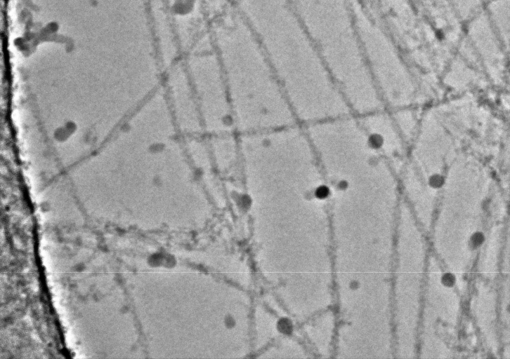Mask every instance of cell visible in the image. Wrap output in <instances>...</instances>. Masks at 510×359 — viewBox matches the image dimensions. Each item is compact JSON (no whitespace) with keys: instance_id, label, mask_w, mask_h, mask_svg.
Returning a JSON list of instances; mask_svg holds the SVG:
<instances>
[{"instance_id":"1","label":"cell","mask_w":510,"mask_h":359,"mask_svg":"<svg viewBox=\"0 0 510 359\" xmlns=\"http://www.w3.org/2000/svg\"><path fill=\"white\" fill-rule=\"evenodd\" d=\"M169 92V107L177 130L189 137L197 136L203 128L190 83L182 77H174L171 79Z\"/></svg>"},{"instance_id":"2","label":"cell","mask_w":510,"mask_h":359,"mask_svg":"<svg viewBox=\"0 0 510 359\" xmlns=\"http://www.w3.org/2000/svg\"><path fill=\"white\" fill-rule=\"evenodd\" d=\"M209 148L215 167L223 172L231 170L240 156L239 142L231 134L212 137Z\"/></svg>"},{"instance_id":"3","label":"cell","mask_w":510,"mask_h":359,"mask_svg":"<svg viewBox=\"0 0 510 359\" xmlns=\"http://www.w3.org/2000/svg\"><path fill=\"white\" fill-rule=\"evenodd\" d=\"M171 6L175 14L179 16L187 15L193 10L195 0H174Z\"/></svg>"},{"instance_id":"4","label":"cell","mask_w":510,"mask_h":359,"mask_svg":"<svg viewBox=\"0 0 510 359\" xmlns=\"http://www.w3.org/2000/svg\"><path fill=\"white\" fill-rule=\"evenodd\" d=\"M430 183L433 187H439L443 183V179L440 176L435 175L431 177Z\"/></svg>"}]
</instances>
